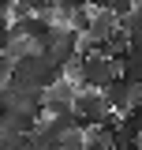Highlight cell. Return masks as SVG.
Listing matches in <instances>:
<instances>
[{
    "label": "cell",
    "instance_id": "obj_10",
    "mask_svg": "<svg viewBox=\"0 0 142 150\" xmlns=\"http://www.w3.org/2000/svg\"><path fill=\"white\" fill-rule=\"evenodd\" d=\"M131 4H135V8H138V4H142V0H131Z\"/></svg>",
    "mask_w": 142,
    "mask_h": 150
},
{
    "label": "cell",
    "instance_id": "obj_2",
    "mask_svg": "<svg viewBox=\"0 0 142 150\" xmlns=\"http://www.w3.org/2000/svg\"><path fill=\"white\" fill-rule=\"evenodd\" d=\"M105 94V101H108V109L116 112V116H131L135 112V105L142 101V86H135V83H127L124 75L108 86V90H101Z\"/></svg>",
    "mask_w": 142,
    "mask_h": 150
},
{
    "label": "cell",
    "instance_id": "obj_3",
    "mask_svg": "<svg viewBox=\"0 0 142 150\" xmlns=\"http://www.w3.org/2000/svg\"><path fill=\"white\" fill-rule=\"evenodd\" d=\"M79 83H71V79H64V83H56L53 90H45V116H67V112H75V98H79Z\"/></svg>",
    "mask_w": 142,
    "mask_h": 150
},
{
    "label": "cell",
    "instance_id": "obj_6",
    "mask_svg": "<svg viewBox=\"0 0 142 150\" xmlns=\"http://www.w3.org/2000/svg\"><path fill=\"white\" fill-rule=\"evenodd\" d=\"M101 53H105V56H112V60H124V56L131 53V34H127V30L112 34V38L105 41V49H101Z\"/></svg>",
    "mask_w": 142,
    "mask_h": 150
},
{
    "label": "cell",
    "instance_id": "obj_5",
    "mask_svg": "<svg viewBox=\"0 0 142 150\" xmlns=\"http://www.w3.org/2000/svg\"><path fill=\"white\" fill-rule=\"evenodd\" d=\"M120 68H124V79H127V83L142 86V45H138V49H131V53L120 60Z\"/></svg>",
    "mask_w": 142,
    "mask_h": 150
},
{
    "label": "cell",
    "instance_id": "obj_1",
    "mask_svg": "<svg viewBox=\"0 0 142 150\" xmlns=\"http://www.w3.org/2000/svg\"><path fill=\"white\" fill-rule=\"evenodd\" d=\"M120 75H124L120 60H112L105 53H93V56H82V64H79V86L82 90H108Z\"/></svg>",
    "mask_w": 142,
    "mask_h": 150
},
{
    "label": "cell",
    "instance_id": "obj_4",
    "mask_svg": "<svg viewBox=\"0 0 142 150\" xmlns=\"http://www.w3.org/2000/svg\"><path fill=\"white\" fill-rule=\"evenodd\" d=\"M120 30H124V23L112 15V11H93V19H90V30H86L82 38H86L93 49H105V41H108L112 34H120Z\"/></svg>",
    "mask_w": 142,
    "mask_h": 150
},
{
    "label": "cell",
    "instance_id": "obj_9",
    "mask_svg": "<svg viewBox=\"0 0 142 150\" xmlns=\"http://www.w3.org/2000/svg\"><path fill=\"white\" fill-rule=\"evenodd\" d=\"M131 116H135V124H138V131H142V101L135 105V112H131Z\"/></svg>",
    "mask_w": 142,
    "mask_h": 150
},
{
    "label": "cell",
    "instance_id": "obj_7",
    "mask_svg": "<svg viewBox=\"0 0 142 150\" xmlns=\"http://www.w3.org/2000/svg\"><path fill=\"white\" fill-rule=\"evenodd\" d=\"M0 150H37V146H34V135H22V131H4Z\"/></svg>",
    "mask_w": 142,
    "mask_h": 150
},
{
    "label": "cell",
    "instance_id": "obj_8",
    "mask_svg": "<svg viewBox=\"0 0 142 150\" xmlns=\"http://www.w3.org/2000/svg\"><path fill=\"white\" fill-rule=\"evenodd\" d=\"M90 8H93V11H108V8H112V0H90Z\"/></svg>",
    "mask_w": 142,
    "mask_h": 150
}]
</instances>
